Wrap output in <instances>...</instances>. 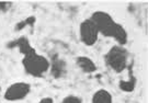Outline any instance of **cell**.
Returning <instances> with one entry per match:
<instances>
[{
  "mask_svg": "<svg viewBox=\"0 0 148 103\" xmlns=\"http://www.w3.org/2000/svg\"><path fill=\"white\" fill-rule=\"evenodd\" d=\"M95 23L98 31L106 38H111L116 41L117 45L125 46L128 42V34L125 27L114 21L110 13L106 11H95L89 18Z\"/></svg>",
  "mask_w": 148,
  "mask_h": 103,
  "instance_id": "6da1fadb",
  "label": "cell"
},
{
  "mask_svg": "<svg viewBox=\"0 0 148 103\" xmlns=\"http://www.w3.org/2000/svg\"><path fill=\"white\" fill-rule=\"evenodd\" d=\"M20 52L23 54L22 65L27 75L35 78H42L49 69V61L43 55L36 53L29 41L20 43Z\"/></svg>",
  "mask_w": 148,
  "mask_h": 103,
  "instance_id": "7a4b0ae2",
  "label": "cell"
},
{
  "mask_svg": "<svg viewBox=\"0 0 148 103\" xmlns=\"http://www.w3.org/2000/svg\"><path fill=\"white\" fill-rule=\"evenodd\" d=\"M106 64L114 72L121 74L127 68L128 53L126 48L121 45H113L104 56Z\"/></svg>",
  "mask_w": 148,
  "mask_h": 103,
  "instance_id": "3957f363",
  "label": "cell"
},
{
  "mask_svg": "<svg viewBox=\"0 0 148 103\" xmlns=\"http://www.w3.org/2000/svg\"><path fill=\"white\" fill-rule=\"evenodd\" d=\"M31 93V85L25 81H16L11 83L5 89L3 98L9 102L22 101Z\"/></svg>",
  "mask_w": 148,
  "mask_h": 103,
  "instance_id": "277c9868",
  "label": "cell"
},
{
  "mask_svg": "<svg viewBox=\"0 0 148 103\" xmlns=\"http://www.w3.org/2000/svg\"><path fill=\"white\" fill-rule=\"evenodd\" d=\"M100 33L98 31L95 23L90 19H86L79 25V38L81 43L86 46H93L99 38Z\"/></svg>",
  "mask_w": 148,
  "mask_h": 103,
  "instance_id": "5b68a950",
  "label": "cell"
},
{
  "mask_svg": "<svg viewBox=\"0 0 148 103\" xmlns=\"http://www.w3.org/2000/svg\"><path fill=\"white\" fill-rule=\"evenodd\" d=\"M76 64L80 70L85 74H93L98 69L95 63L88 56H78L76 58Z\"/></svg>",
  "mask_w": 148,
  "mask_h": 103,
  "instance_id": "8992f818",
  "label": "cell"
},
{
  "mask_svg": "<svg viewBox=\"0 0 148 103\" xmlns=\"http://www.w3.org/2000/svg\"><path fill=\"white\" fill-rule=\"evenodd\" d=\"M91 103H113V95L106 89H99L93 93Z\"/></svg>",
  "mask_w": 148,
  "mask_h": 103,
  "instance_id": "52a82bcc",
  "label": "cell"
},
{
  "mask_svg": "<svg viewBox=\"0 0 148 103\" xmlns=\"http://www.w3.org/2000/svg\"><path fill=\"white\" fill-rule=\"evenodd\" d=\"M135 86H136V79L132 75H130L128 80H121L120 83H119L120 89L124 92H132V91H134Z\"/></svg>",
  "mask_w": 148,
  "mask_h": 103,
  "instance_id": "ba28073f",
  "label": "cell"
},
{
  "mask_svg": "<svg viewBox=\"0 0 148 103\" xmlns=\"http://www.w3.org/2000/svg\"><path fill=\"white\" fill-rule=\"evenodd\" d=\"M60 103H82V99L74 94H70V95L65 97Z\"/></svg>",
  "mask_w": 148,
  "mask_h": 103,
  "instance_id": "9c48e42d",
  "label": "cell"
},
{
  "mask_svg": "<svg viewBox=\"0 0 148 103\" xmlns=\"http://www.w3.org/2000/svg\"><path fill=\"white\" fill-rule=\"evenodd\" d=\"M37 103H54V99L52 97H45L41 99Z\"/></svg>",
  "mask_w": 148,
  "mask_h": 103,
  "instance_id": "30bf717a",
  "label": "cell"
}]
</instances>
